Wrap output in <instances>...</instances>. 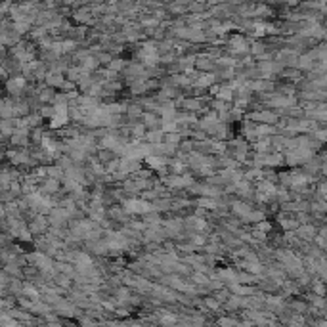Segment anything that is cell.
Here are the masks:
<instances>
[{
    "label": "cell",
    "instance_id": "1",
    "mask_svg": "<svg viewBox=\"0 0 327 327\" xmlns=\"http://www.w3.org/2000/svg\"><path fill=\"white\" fill-rule=\"evenodd\" d=\"M29 230L33 232V236H44L50 230V218L46 214H35L33 218H29Z\"/></svg>",
    "mask_w": 327,
    "mask_h": 327
},
{
    "label": "cell",
    "instance_id": "2",
    "mask_svg": "<svg viewBox=\"0 0 327 327\" xmlns=\"http://www.w3.org/2000/svg\"><path fill=\"white\" fill-rule=\"evenodd\" d=\"M25 88H27V79L23 75H12L10 79H6V92L10 96L17 98Z\"/></svg>",
    "mask_w": 327,
    "mask_h": 327
},
{
    "label": "cell",
    "instance_id": "3",
    "mask_svg": "<svg viewBox=\"0 0 327 327\" xmlns=\"http://www.w3.org/2000/svg\"><path fill=\"white\" fill-rule=\"evenodd\" d=\"M228 48L232 56H245L249 52V42L245 40L243 35H234L232 38H228Z\"/></svg>",
    "mask_w": 327,
    "mask_h": 327
},
{
    "label": "cell",
    "instance_id": "4",
    "mask_svg": "<svg viewBox=\"0 0 327 327\" xmlns=\"http://www.w3.org/2000/svg\"><path fill=\"white\" fill-rule=\"evenodd\" d=\"M61 190V180H58V178H44L42 182L38 184V191L40 193H44V195H58Z\"/></svg>",
    "mask_w": 327,
    "mask_h": 327
},
{
    "label": "cell",
    "instance_id": "5",
    "mask_svg": "<svg viewBox=\"0 0 327 327\" xmlns=\"http://www.w3.org/2000/svg\"><path fill=\"white\" fill-rule=\"evenodd\" d=\"M195 67L201 71V73H213L216 71V60H214L211 54H201L195 60Z\"/></svg>",
    "mask_w": 327,
    "mask_h": 327
},
{
    "label": "cell",
    "instance_id": "6",
    "mask_svg": "<svg viewBox=\"0 0 327 327\" xmlns=\"http://www.w3.org/2000/svg\"><path fill=\"white\" fill-rule=\"evenodd\" d=\"M142 122L147 129H163V117L157 111H144L142 115Z\"/></svg>",
    "mask_w": 327,
    "mask_h": 327
},
{
    "label": "cell",
    "instance_id": "7",
    "mask_svg": "<svg viewBox=\"0 0 327 327\" xmlns=\"http://www.w3.org/2000/svg\"><path fill=\"white\" fill-rule=\"evenodd\" d=\"M165 130L163 129H152V130H147L145 132V142H149V144H153V145H159V144H163L165 142Z\"/></svg>",
    "mask_w": 327,
    "mask_h": 327
},
{
    "label": "cell",
    "instance_id": "8",
    "mask_svg": "<svg viewBox=\"0 0 327 327\" xmlns=\"http://www.w3.org/2000/svg\"><path fill=\"white\" fill-rule=\"evenodd\" d=\"M253 211V207L249 205V203H245V201H234V203H232V213L236 214V216H239V218H241V220H243L245 216H247V214L251 213Z\"/></svg>",
    "mask_w": 327,
    "mask_h": 327
},
{
    "label": "cell",
    "instance_id": "9",
    "mask_svg": "<svg viewBox=\"0 0 327 327\" xmlns=\"http://www.w3.org/2000/svg\"><path fill=\"white\" fill-rule=\"evenodd\" d=\"M127 121L129 122H136L138 119H142V115H144V107H142V104H130L129 107H127Z\"/></svg>",
    "mask_w": 327,
    "mask_h": 327
},
{
    "label": "cell",
    "instance_id": "10",
    "mask_svg": "<svg viewBox=\"0 0 327 327\" xmlns=\"http://www.w3.org/2000/svg\"><path fill=\"white\" fill-rule=\"evenodd\" d=\"M197 207H203L207 211H216L218 209V199L216 197H207V195H199V199L195 201Z\"/></svg>",
    "mask_w": 327,
    "mask_h": 327
},
{
    "label": "cell",
    "instance_id": "11",
    "mask_svg": "<svg viewBox=\"0 0 327 327\" xmlns=\"http://www.w3.org/2000/svg\"><path fill=\"white\" fill-rule=\"evenodd\" d=\"M216 275H218V278H220L224 283H234V282H237V275H239V272L232 270V268H222V270H218V272H216Z\"/></svg>",
    "mask_w": 327,
    "mask_h": 327
},
{
    "label": "cell",
    "instance_id": "12",
    "mask_svg": "<svg viewBox=\"0 0 327 327\" xmlns=\"http://www.w3.org/2000/svg\"><path fill=\"white\" fill-rule=\"evenodd\" d=\"M220 300L216 297H205L203 298V306H205V310H220Z\"/></svg>",
    "mask_w": 327,
    "mask_h": 327
},
{
    "label": "cell",
    "instance_id": "13",
    "mask_svg": "<svg viewBox=\"0 0 327 327\" xmlns=\"http://www.w3.org/2000/svg\"><path fill=\"white\" fill-rule=\"evenodd\" d=\"M245 178L251 180V182H260V180H262V170L257 168V165H255V168H249V170L245 172Z\"/></svg>",
    "mask_w": 327,
    "mask_h": 327
},
{
    "label": "cell",
    "instance_id": "14",
    "mask_svg": "<svg viewBox=\"0 0 327 327\" xmlns=\"http://www.w3.org/2000/svg\"><path fill=\"white\" fill-rule=\"evenodd\" d=\"M182 140H184V136L180 132H167V134H165V142H167V144L180 145L182 144Z\"/></svg>",
    "mask_w": 327,
    "mask_h": 327
},
{
    "label": "cell",
    "instance_id": "15",
    "mask_svg": "<svg viewBox=\"0 0 327 327\" xmlns=\"http://www.w3.org/2000/svg\"><path fill=\"white\" fill-rule=\"evenodd\" d=\"M107 67L111 69V71H117V73H121V71H124V67H127V61L121 60V58H117V60H111V63H109Z\"/></svg>",
    "mask_w": 327,
    "mask_h": 327
},
{
    "label": "cell",
    "instance_id": "16",
    "mask_svg": "<svg viewBox=\"0 0 327 327\" xmlns=\"http://www.w3.org/2000/svg\"><path fill=\"white\" fill-rule=\"evenodd\" d=\"M159 314H161V318H159L161 323H174L176 321L174 314H165V312H159Z\"/></svg>",
    "mask_w": 327,
    "mask_h": 327
},
{
    "label": "cell",
    "instance_id": "17",
    "mask_svg": "<svg viewBox=\"0 0 327 327\" xmlns=\"http://www.w3.org/2000/svg\"><path fill=\"white\" fill-rule=\"evenodd\" d=\"M257 134L259 136H264V134H272V129L268 124H257Z\"/></svg>",
    "mask_w": 327,
    "mask_h": 327
},
{
    "label": "cell",
    "instance_id": "18",
    "mask_svg": "<svg viewBox=\"0 0 327 327\" xmlns=\"http://www.w3.org/2000/svg\"><path fill=\"white\" fill-rule=\"evenodd\" d=\"M218 323H220V325H237L239 321L234 320V318H220V320H218Z\"/></svg>",
    "mask_w": 327,
    "mask_h": 327
},
{
    "label": "cell",
    "instance_id": "19",
    "mask_svg": "<svg viewBox=\"0 0 327 327\" xmlns=\"http://www.w3.org/2000/svg\"><path fill=\"white\" fill-rule=\"evenodd\" d=\"M31 2H44V0H31Z\"/></svg>",
    "mask_w": 327,
    "mask_h": 327
}]
</instances>
